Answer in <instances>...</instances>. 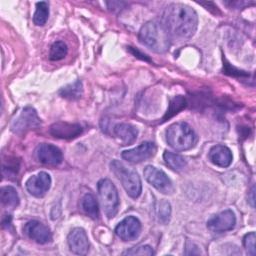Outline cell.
Here are the masks:
<instances>
[{
	"label": "cell",
	"instance_id": "52a82bcc",
	"mask_svg": "<svg viewBox=\"0 0 256 256\" xmlns=\"http://www.w3.org/2000/svg\"><path fill=\"white\" fill-rule=\"evenodd\" d=\"M145 179L158 191L163 194H170L173 192L174 188L171 180L168 178L165 172L157 169L154 166H146L144 169Z\"/></svg>",
	"mask_w": 256,
	"mask_h": 256
},
{
	"label": "cell",
	"instance_id": "4fadbf2b",
	"mask_svg": "<svg viewBox=\"0 0 256 256\" xmlns=\"http://www.w3.org/2000/svg\"><path fill=\"white\" fill-rule=\"evenodd\" d=\"M36 157L41 163L52 166L59 165L63 160L61 150L58 147L47 143H42L37 147Z\"/></svg>",
	"mask_w": 256,
	"mask_h": 256
},
{
	"label": "cell",
	"instance_id": "603a6c76",
	"mask_svg": "<svg viewBox=\"0 0 256 256\" xmlns=\"http://www.w3.org/2000/svg\"><path fill=\"white\" fill-rule=\"evenodd\" d=\"M68 52L67 45L63 41H56L50 47L49 58L53 61H58L63 59Z\"/></svg>",
	"mask_w": 256,
	"mask_h": 256
},
{
	"label": "cell",
	"instance_id": "9c48e42d",
	"mask_svg": "<svg viewBox=\"0 0 256 256\" xmlns=\"http://www.w3.org/2000/svg\"><path fill=\"white\" fill-rule=\"evenodd\" d=\"M141 232V223L134 216H128L123 219L115 228L116 235L123 241L136 239Z\"/></svg>",
	"mask_w": 256,
	"mask_h": 256
},
{
	"label": "cell",
	"instance_id": "cb8c5ba5",
	"mask_svg": "<svg viewBox=\"0 0 256 256\" xmlns=\"http://www.w3.org/2000/svg\"><path fill=\"white\" fill-rule=\"evenodd\" d=\"M186 106V99L182 96H176L174 97L171 102H170V106L169 109L167 111V114L164 117L163 121H166L167 119H169L170 117H172L173 115L177 114L179 111H181L183 108H185Z\"/></svg>",
	"mask_w": 256,
	"mask_h": 256
},
{
	"label": "cell",
	"instance_id": "7a4b0ae2",
	"mask_svg": "<svg viewBox=\"0 0 256 256\" xmlns=\"http://www.w3.org/2000/svg\"><path fill=\"white\" fill-rule=\"evenodd\" d=\"M139 41L156 53L166 52L171 44V37L159 21H149L139 31Z\"/></svg>",
	"mask_w": 256,
	"mask_h": 256
},
{
	"label": "cell",
	"instance_id": "30bf717a",
	"mask_svg": "<svg viewBox=\"0 0 256 256\" xmlns=\"http://www.w3.org/2000/svg\"><path fill=\"white\" fill-rule=\"evenodd\" d=\"M156 152V146L152 142H143L139 146L122 152V158L131 163H140L152 157Z\"/></svg>",
	"mask_w": 256,
	"mask_h": 256
},
{
	"label": "cell",
	"instance_id": "2e32d148",
	"mask_svg": "<svg viewBox=\"0 0 256 256\" xmlns=\"http://www.w3.org/2000/svg\"><path fill=\"white\" fill-rule=\"evenodd\" d=\"M210 161L219 167H228L232 162L231 150L224 145L213 146L208 154Z\"/></svg>",
	"mask_w": 256,
	"mask_h": 256
},
{
	"label": "cell",
	"instance_id": "8fae6325",
	"mask_svg": "<svg viewBox=\"0 0 256 256\" xmlns=\"http://www.w3.org/2000/svg\"><path fill=\"white\" fill-rule=\"evenodd\" d=\"M51 185V177L46 172H39L31 176L26 181L27 191L35 197H43L49 190Z\"/></svg>",
	"mask_w": 256,
	"mask_h": 256
},
{
	"label": "cell",
	"instance_id": "83f0119b",
	"mask_svg": "<svg viewBox=\"0 0 256 256\" xmlns=\"http://www.w3.org/2000/svg\"><path fill=\"white\" fill-rule=\"evenodd\" d=\"M249 194H250V197H248V200H249L251 206L254 207V187H252V189L249 192Z\"/></svg>",
	"mask_w": 256,
	"mask_h": 256
},
{
	"label": "cell",
	"instance_id": "ac0fdd59",
	"mask_svg": "<svg viewBox=\"0 0 256 256\" xmlns=\"http://www.w3.org/2000/svg\"><path fill=\"white\" fill-rule=\"evenodd\" d=\"M0 199L2 204L8 208H15L19 204V196L16 190L11 186H4L1 188Z\"/></svg>",
	"mask_w": 256,
	"mask_h": 256
},
{
	"label": "cell",
	"instance_id": "4316f807",
	"mask_svg": "<svg viewBox=\"0 0 256 256\" xmlns=\"http://www.w3.org/2000/svg\"><path fill=\"white\" fill-rule=\"evenodd\" d=\"M243 244L247 253L254 256L255 255V233L250 232L246 234L243 239Z\"/></svg>",
	"mask_w": 256,
	"mask_h": 256
},
{
	"label": "cell",
	"instance_id": "e0dca14e",
	"mask_svg": "<svg viewBox=\"0 0 256 256\" xmlns=\"http://www.w3.org/2000/svg\"><path fill=\"white\" fill-rule=\"evenodd\" d=\"M115 136L120 140L122 145H129L137 139L138 130L131 124L120 123L116 124L113 128Z\"/></svg>",
	"mask_w": 256,
	"mask_h": 256
},
{
	"label": "cell",
	"instance_id": "8992f818",
	"mask_svg": "<svg viewBox=\"0 0 256 256\" xmlns=\"http://www.w3.org/2000/svg\"><path fill=\"white\" fill-rule=\"evenodd\" d=\"M41 125V120L37 112L32 107H25L12 121L11 129L14 133L22 134Z\"/></svg>",
	"mask_w": 256,
	"mask_h": 256
},
{
	"label": "cell",
	"instance_id": "ba28073f",
	"mask_svg": "<svg viewBox=\"0 0 256 256\" xmlns=\"http://www.w3.org/2000/svg\"><path fill=\"white\" fill-rule=\"evenodd\" d=\"M236 217L232 210H224L207 221V227L213 232H226L235 227Z\"/></svg>",
	"mask_w": 256,
	"mask_h": 256
},
{
	"label": "cell",
	"instance_id": "7c38bea8",
	"mask_svg": "<svg viewBox=\"0 0 256 256\" xmlns=\"http://www.w3.org/2000/svg\"><path fill=\"white\" fill-rule=\"evenodd\" d=\"M25 234L39 244H46L51 241L52 234L50 229L37 220H31L24 226Z\"/></svg>",
	"mask_w": 256,
	"mask_h": 256
},
{
	"label": "cell",
	"instance_id": "7402d4cb",
	"mask_svg": "<svg viewBox=\"0 0 256 256\" xmlns=\"http://www.w3.org/2000/svg\"><path fill=\"white\" fill-rule=\"evenodd\" d=\"M49 16V5L47 2L42 1L36 4V10L33 16V22L35 25L42 26L46 23Z\"/></svg>",
	"mask_w": 256,
	"mask_h": 256
},
{
	"label": "cell",
	"instance_id": "5b68a950",
	"mask_svg": "<svg viewBox=\"0 0 256 256\" xmlns=\"http://www.w3.org/2000/svg\"><path fill=\"white\" fill-rule=\"evenodd\" d=\"M97 188L106 216L113 218L117 214L119 207V197L115 185L109 179H101L97 184Z\"/></svg>",
	"mask_w": 256,
	"mask_h": 256
},
{
	"label": "cell",
	"instance_id": "277c9868",
	"mask_svg": "<svg viewBox=\"0 0 256 256\" xmlns=\"http://www.w3.org/2000/svg\"><path fill=\"white\" fill-rule=\"evenodd\" d=\"M111 170L122 183L127 194L132 198H137L141 194L142 185L138 174L134 170L125 167L120 161L113 160L110 164Z\"/></svg>",
	"mask_w": 256,
	"mask_h": 256
},
{
	"label": "cell",
	"instance_id": "d6986e66",
	"mask_svg": "<svg viewBox=\"0 0 256 256\" xmlns=\"http://www.w3.org/2000/svg\"><path fill=\"white\" fill-rule=\"evenodd\" d=\"M81 207L83 211L92 219H97L99 216L98 203L93 194L87 193L81 200Z\"/></svg>",
	"mask_w": 256,
	"mask_h": 256
},
{
	"label": "cell",
	"instance_id": "3957f363",
	"mask_svg": "<svg viewBox=\"0 0 256 256\" xmlns=\"http://www.w3.org/2000/svg\"><path fill=\"white\" fill-rule=\"evenodd\" d=\"M167 143L177 151L189 150L197 142V135L186 122H176L166 130Z\"/></svg>",
	"mask_w": 256,
	"mask_h": 256
},
{
	"label": "cell",
	"instance_id": "d4e9b609",
	"mask_svg": "<svg viewBox=\"0 0 256 256\" xmlns=\"http://www.w3.org/2000/svg\"><path fill=\"white\" fill-rule=\"evenodd\" d=\"M157 216L158 219L161 223L166 224L167 222H169L170 220V216H171V206L170 203L166 200H160L157 203Z\"/></svg>",
	"mask_w": 256,
	"mask_h": 256
},
{
	"label": "cell",
	"instance_id": "5bb4252c",
	"mask_svg": "<svg viewBox=\"0 0 256 256\" xmlns=\"http://www.w3.org/2000/svg\"><path fill=\"white\" fill-rule=\"evenodd\" d=\"M70 250L77 255H85L89 250V241L83 228H74L67 238Z\"/></svg>",
	"mask_w": 256,
	"mask_h": 256
},
{
	"label": "cell",
	"instance_id": "ffe728a7",
	"mask_svg": "<svg viewBox=\"0 0 256 256\" xmlns=\"http://www.w3.org/2000/svg\"><path fill=\"white\" fill-rule=\"evenodd\" d=\"M83 92V88H82V83L81 81L77 80L72 84H69L65 87H63L60 91L59 94L66 99H70V100H75L81 97Z\"/></svg>",
	"mask_w": 256,
	"mask_h": 256
},
{
	"label": "cell",
	"instance_id": "484cf974",
	"mask_svg": "<svg viewBox=\"0 0 256 256\" xmlns=\"http://www.w3.org/2000/svg\"><path fill=\"white\" fill-rule=\"evenodd\" d=\"M154 251L149 245H141L137 247H133L125 252H123V255H153Z\"/></svg>",
	"mask_w": 256,
	"mask_h": 256
},
{
	"label": "cell",
	"instance_id": "44dd1931",
	"mask_svg": "<svg viewBox=\"0 0 256 256\" xmlns=\"http://www.w3.org/2000/svg\"><path fill=\"white\" fill-rule=\"evenodd\" d=\"M163 159L165 160V163L173 170H182L187 165V161L183 156L173 152L165 151L163 154Z\"/></svg>",
	"mask_w": 256,
	"mask_h": 256
},
{
	"label": "cell",
	"instance_id": "6da1fadb",
	"mask_svg": "<svg viewBox=\"0 0 256 256\" xmlns=\"http://www.w3.org/2000/svg\"><path fill=\"white\" fill-rule=\"evenodd\" d=\"M161 22L171 38L186 40L196 32L198 17L195 10L190 6L172 3L164 9Z\"/></svg>",
	"mask_w": 256,
	"mask_h": 256
},
{
	"label": "cell",
	"instance_id": "9a60e30c",
	"mask_svg": "<svg viewBox=\"0 0 256 256\" xmlns=\"http://www.w3.org/2000/svg\"><path fill=\"white\" fill-rule=\"evenodd\" d=\"M83 129L80 124L56 122L50 127V134L60 139H73L82 133Z\"/></svg>",
	"mask_w": 256,
	"mask_h": 256
}]
</instances>
